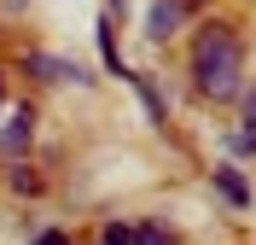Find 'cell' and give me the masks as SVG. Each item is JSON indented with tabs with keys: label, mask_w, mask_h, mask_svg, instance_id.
I'll return each instance as SVG.
<instances>
[{
	"label": "cell",
	"mask_w": 256,
	"mask_h": 245,
	"mask_svg": "<svg viewBox=\"0 0 256 245\" xmlns=\"http://www.w3.org/2000/svg\"><path fill=\"white\" fill-rule=\"evenodd\" d=\"M30 134H35V117L18 111L12 123H6V134H0V152H24V146H30Z\"/></svg>",
	"instance_id": "cell-2"
},
{
	"label": "cell",
	"mask_w": 256,
	"mask_h": 245,
	"mask_svg": "<svg viewBox=\"0 0 256 245\" xmlns=\"http://www.w3.org/2000/svg\"><path fill=\"white\" fill-rule=\"evenodd\" d=\"M99 245H134V233H128V228H105V233H99Z\"/></svg>",
	"instance_id": "cell-7"
},
{
	"label": "cell",
	"mask_w": 256,
	"mask_h": 245,
	"mask_svg": "<svg viewBox=\"0 0 256 245\" xmlns=\"http://www.w3.org/2000/svg\"><path fill=\"white\" fill-rule=\"evenodd\" d=\"M244 140H250V146H256V94L244 99Z\"/></svg>",
	"instance_id": "cell-6"
},
{
	"label": "cell",
	"mask_w": 256,
	"mask_h": 245,
	"mask_svg": "<svg viewBox=\"0 0 256 245\" xmlns=\"http://www.w3.org/2000/svg\"><path fill=\"white\" fill-rule=\"evenodd\" d=\"M192 76H198V94L204 99H233L244 76V47L227 24H210L192 47Z\"/></svg>",
	"instance_id": "cell-1"
},
{
	"label": "cell",
	"mask_w": 256,
	"mask_h": 245,
	"mask_svg": "<svg viewBox=\"0 0 256 245\" xmlns=\"http://www.w3.org/2000/svg\"><path fill=\"white\" fill-rule=\"evenodd\" d=\"M134 245H175V239H169L163 228H140V233H134Z\"/></svg>",
	"instance_id": "cell-5"
},
{
	"label": "cell",
	"mask_w": 256,
	"mask_h": 245,
	"mask_svg": "<svg viewBox=\"0 0 256 245\" xmlns=\"http://www.w3.org/2000/svg\"><path fill=\"white\" fill-rule=\"evenodd\" d=\"M175 24H180V6L175 0H158L152 6V35H175Z\"/></svg>",
	"instance_id": "cell-3"
},
{
	"label": "cell",
	"mask_w": 256,
	"mask_h": 245,
	"mask_svg": "<svg viewBox=\"0 0 256 245\" xmlns=\"http://www.w3.org/2000/svg\"><path fill=\"white\" fill-rule=\"evenodd\" d=\"M35 245H70V239H64V233H41Z\"/></svg>",
	"instance_id": "cell-8"
},
{
	"label": "cell",
	"mask_w": 256,
	"mask_h": 245,
	"mask_svg": "<svg viewBox=\"0 0 256 245\" xmlns=\"http://www.w3.org/2000/svg\"><path fill=\"white\" fill-rule=\"evenodd\" d=\"M216 181H222V193H227V198H233V204H244V181H239V175H233V169H222V175H216Z\"/></svg>",
	"instance_id": "cell-4"
},
{
	"label": "cell",
	"mask_w": 256,
	"mask_h": 245,
	"mask_svg": "<svg viewBox=\"0 0 256 245\" xmlns=\"http://www.w3.org/2000/svg\"><path fill=\"white\" fill-rule=\"evenodd\" d=\"M6 6H24V0H6Z\"/></svg>",
	"instance_id": "cell-9"
}]
</instances>
